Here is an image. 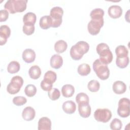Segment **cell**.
Here are the masks:
<instances>
[{
    "label": "cell",
    "mask_w": 130,
    "mask_h": 130,
    "mask_svg": "<svg viewBox=\"0 0 130 130\" xmlns=\"http://www.w3.org/2000/svg\"><path fill=\"white\" fill-rule=\"evenodd\" d=\"M27 0H9L4 5V8L10 13L22 12L26 10Z\"/></svg>",
    "instance_id": "1"
},
{
    "label": "cell",
    "mask_w": 130,
    "mask_h": 130,
    "mask_svg": "<svg viewBox=\"0 0 130 130\" xmlns=\"http://www.w3.org/2000/svg\"><path fill=\"white\" fill-rule=\"evenodd\" d=\"M98 54L100 55V60L104 64H108L113 59V54L108 45L105 43L99 44L96 48Z\"/></svg>",
    "instance_id": "2"
},
{
    "label": "cell",
    "mask_w": 130,
    "mask_h": 130,
    "mask_svg": "<svg viewBox=\"0 0 130 130\" xmlns=\"http://www.w3.org/2000/svg\"><path fill=\"white\" fill-rule=\"evenodd\" d=\"M93 69L96 76L101 80L107 79L110 75V71L107 64L101 61L100 59H96L93 63Z\"/></svg>",
    "instance_id": "3"
},
{
    "label": "cell",
    "mask_w": 130,
    "mask_h": 130,
    "mask_svg": "<svg viewBox=\"0 0 130 130\" xmlns=\"http://www.w3.org/2000/svg\"><path fill=\"white\" fill-rule=\"evenodd\" d=\"M63 14V10L60 7H54L50 10V16L52 19L51 27H57L61 25Z\"/></svg>",
    "instance_id": "4"
},
{
    "label": "cell",
    "mask_w": 130,
    "mask_h": 130,
    "mask_svg": "<svg viewBox=\"0 0 130 130\" xmlns=\"http://www.w3.org/2000/svg\"><path fill=\"white\" fill-rule=\"evenodd\" d=\"M23 84V79L19 76H15L12 77L11 82L7 87L8 92L11 94H15L18 93Z\"/></svg>",
    "instance_id": "5"
},
{
    "label": "cell",
    "mask_w": 130,
    "mask_h": 130,
    "mask_svg": "<svg viewBox=\"0 0 130 130\" xmlns=\"http://www.w3.org/2000/svg\"><path fill=\"white\" fill-rule=\"evenodd\" d=\"M129 100L125 98H122L119 100L117 112L118 115L120 117L125 118L129 115Z\"/></svg>",
    "instance_id": "6"
},
{
    "label": "cell",
    "mask_w": 130,
    "mask_h": 130,
    "mask_svg": "<svg viewBox=\"0 0 130 130\" xmlns=\"http://www.w3.org/2000/svg\"><path fill=\"white\" fill-rule=\"evenodd\" d=\"M111 117V111L107 108L98 109L94 113V119L99 122L106 123L110 120Z\"/></svg>",
    "instance_id": "7"
},
{
    "label": "cell",
    "mask_w": 130,
    "mask_h": 130,
    "mask_svg": "<svg viewBox=\"0 0 130 130\" xmlns=\"http://www.w3.org/2000/svg\"><path fill=\"white\" fill-rule=\"evenodd\" d=\"M104 25V19L101 20L91 19L88 23L87 29L90 34L96 35L98 34L101 28Z\"/></svg>",
    "instance_id": "8"
},
{
    "label": "cell",
    "mask_w": 130,
    "mask_h": 130,
    "mask_svg": "<svg viewBox=\"0 0 130 130\" xmlns=\"http://www.w3.org/2000/svg\"><path fill=\"white\" fill-rule=\"evenodd\" d=\"M11 35V29L6 25H1L0 27V44L1 46L6 44L7 39Z\"/></svg>",
    "instance_id": "9"
},
{
    "label": "cell",
    "mask_w": 130,
    "mask_h": 130,
    "mask_svg": "<svg viewBox=\"0 0 130 130\" xmlns=\"http://www.w3.org/2000/svg\"><path fill=\"white\" fill-rule=\"evenodd\" d=\"M78 111L80 115L83 118H88L91 114V107L89 103L78 104Z\"/></svg>",
    "instance_id": "10"
},
{
    "label": "cell",
    "mask_w": 130,
    "mask_h": 130,
    "mask_svg": "<svg viewBox=\"0 0 130 130\" xmlns=\"http://www.w3.org/2000/svg\"><path fill=\"white\" fill-rule=\"evenodd\" d=\"M108 13L111 18L114 19L118 18L121 16L122 14V9L119 6L112 5L109 8Z\"/></svg>",
    "instance_id": "11"
},
{
    "label": "cell",
    "mask_w": 130,
    "mask_h": 130,
    "mask_svg": "<svg viewBox=\"0 0 130 130\" xmlns=\"http://www.w3.org/2000/svg\"><path fill=\"white\" fill-rule=\"evenodd\" d=\"M23 60L27 63H31L34 61L36 58V53L31 49H25L22 54Z\"/></svg>",
    "instance_id": "12"
},
{
    "label": "cell",
    "mask_w": 130,
    "mask_h": 130,
    "mask_svg": "<svg viewBox=\"0 0 130 130\" xmlns=\"http://www.w3.org/2000/svg\"><path fill=\"white\" fill-rule=\"evenodd\" d=\"M35 115V110L31 107H26L23 109L22 112V118L24 120L26 121L32 120L34 119Z\"/></svg>",
    "instance_id": "13"
},
{
    "label": "cell",
    "mask_w": 130,
    "mask_h": 130,
    "mask_svg": "<svg viewBox=\"0 0 130 130\" xmlns=\"http://www.w3.org/2000/svg\"><path fill=\"white\" fill-rule=\"evenodd\" d=\"M51 129V121L47 117H42L38 121L39 130H50Z\"/></svg>",
    "instance_id": "14"
},
{
    "label": "cell",
    "mask_w": 130,
    "mask_h": 130,
    "mask_svg": "<svg viewBox=\"0 0 130 130\" xmlns=\"http://www.w3.org/2000/svg\"><path fill=\"white\" fill-rule=\"evenodd\" d=\"M112 89L116 94H121L126 91V86L123 82L121 81H116L114 82Z\"/></svg>",
    "instance_id": "15"
},
{
    "label": "cell",
    "mask_w": 130,
    "mask_h": 130,
    "mask_svg": "<svg viewBox=\"0 0 130 130\" xmlns=\"http://www.w3.org/2000/svg\"><path fill=\"white\" fill-rule=\"evenodd\" d=\"M62 108L65 113L68 114H71L75 112L76 105L73 101H67L63 103Z\"/></svg>",
    "instance_id": "16"
},
{
    "label": "cell",
    "mask_w": 130,
    "mask_h": 130,
    "mask_svg": "<svg viewBox=\"0 0 130 130\" xmlns=\"http://www.w3.org/2000/svg\"><path fill=\"white\" fill-rule=\"evenodd\" d=\"M63 64V59L59 54H54L50 58V66L52 68L58 69L60 68Z\"/></svg>",
    "instance_id": "17"
},
{
    "label": "cell",
    "mask_w": 130,
    "mask_h": 130,
    "mask_svg": "<svg viewBox=\"0 0 130 130\" xmlns=\"http://www.w3.org/2000/svg\"><path fill=\"white\" fill-rule=\"evenodd\" d=\"M74 46L78 52L82 55L86 53L89 49V44L85 41H79Z\"/></svg>",
    "instance_id": "18"
},
{
    "label": "cell",
    "mask_w": 130,
    "mask_h": 130,
    "mask_svg": "<svg viewBox=\"0 0 130 130\" xmlns=\"http://www.w3.org/2000/svg\"><path fill=\"white\" fill-rule=\"evenodd\" d=\"M39 25L41 28L47 29L52 26V19L50 15L42 16L39 21Z\"/></svg>",
    "instance_id": "19"
},
{
    "label": "cell",
    "mask_w": 130,
    "mask_h": 130,
    "mask_svg": "<svg viewBox=\"0 0 130 130\" xmlns=\"http://www.w3.org/2000/svg\"><path fill=\"white\" fill-rule=\"evenodd\" d=\"M74 92V87L71 84H66L61 88L62 94L65 98H70L72 96Z\"/></svg>",
    "instance_id": "20"
},
{
    "label": "cell",
    "mask_w": 130,
    "mask_h": 130,
    "mask_svg": "<svg viewBox=\"0 0 130 130\" xmlns=\"http://www.w3.org/2000/svg\"><path fill=\"white\" fill-rule=\"evenodd\" d=\"M28 74L31 79L36 80L39 78L40 77L41 75V70L39 66L34 65L31 66L29 69Z\"/></svg>",
    "instance_id": "21"
},
{
    "label": "cell",
    "mask_w": 130,
    "mask_h": 130,
    "mask_svg": "<svg viewBox=\"0 0 130 130\" xmlns=\"http://www.w3.org/2000/svg\"><path fill=\"white\" fill-rule=\"evenodd\" d=\"M68 47L66 42L62 40H60L55 42L54 44V49L57 53H61L64 52Z\"/></svg>",
    "instance_id": "22"
},
{
    "label": "cell",
    "mask_w": 130,
    "mask_h": 130,
    "mask_svg": "<svg viewBox=\"0 0 130 130\" xmlns=\"http://www.w3.org/2000/svg\"><path fill=\"white\" fill-rule=\"evenodd\" d=\"M36 20L37 16L36 14L30 12L26 13L23 17V22L24 24H35L36 22Z\"/></svg>",
    "instance_id": "23"
},
{
    "label": "cell",
    "mask_w": 130,
    "mask_h": 130,
    "mask_svg": "<svg viewBox=\"0 0 130 130\" xmlns=\"http://www.w3.org/2000/svg\"><path fill=\"white\" fill-rule=\"evenodd\" d=\"M104 11L100 8H96L92 10L90 14L91 19L101 20L103 19Z\"/></svg>",
    "instance_id": "24"
},
{
    "label": "cell",
    "mask_w": 130,
    "mask_h": 130,
    "mask_svg": "<svg viewBox=\"0 0 130 130\" xmlns=\"http://www.w3.org/2000/svg\"><path fill=\"white\" fill-rule=\"evenodd\" d=\"M77 71L78 74L81 76H87L91 71L90 67L87 63H82L78 66Z\"/></svg>",
    "instance_id": "25"
},
{
    "label": "cell",
    "mask_w": 130,
    "mask_h": 130,
    "mask_svg": "<svg viewBox=\"0 0 130 130\" xmlns=\"http://www.w3.org/2000/svg\"><path fill=\"white\" fill-rule=\"evenodd\" d=\"M129 63V57L128 56L123 57H117L116 64L118 67L121 69L126 68Z\"/></svg>",
    "instance_id": "26"
},
{
    "label": "cell",
    "mask_w": 130,
    "mask_h": 130,
    "mask_svg": "<svg viewBox=\"0 0 130 130\" xmlns=\"http://www.w3.org/2000/svg\"><path fill=\"white\" fill-rule=\"evenodd\" d=\"M20 68V64L16 61H11L7 67V71L10 74H15L18 72Z\"/></svg>",
    "instance_id": "27"
},
{
    "label": "cell",
    "mask_w": 130,
    "mask_h": 130,
    "mask_svg": "<svg viewBox=\"0 0 130 130\" xmlns=\"http://www.w3.org/2000/svg\"><path fill=\"white\" fill-rule=\"evenodd\" d=\"M115 53L117 57H123L128 56V51L124 45H119L115 49Z\"/></svg>",
    "instance_id": "28"
},
{
    "label": "cell",
    "mask_w": 130,
    "mask_h": 130,
    "mask_svg": "<svg viewBox=\"0 0 130 130\" xmlns=\"http://www.w3.org/2000/svg\"><path fill=\"white\" fill-rule=\"evenodd\" d=\"M76 101L79 104L82 103H89V97L84 92H80L77 94L76 96Z\"/></svg>",
    "instance_id": "29"
},
{
    "label": "cell",
    "mask_w": 130,
    "mask_h": 130,
    "mask_svg": "<svg viewBox=\"0 0 130 130\" xmlns=\"http://www.w3.org/2000/svg\"><path fill=\"white\" fill-rule=\"evenodd\" d=\"M24 92L27 96L32 97L36 94L37 92V88L33 84H28L25 87Z\"/></svg>",
    "instance_id": "30"
},
{
    "label": "cell",
    "mask_w": 130,
    "mask_h": 130,
    "mask_svg": "<svg viewBox=\"0 0 130 130\" xmlns=\"http://www.w3.org/2000/svg\"><path fill=\"white\" fill-rule=\"evenodd\" d=\"M87 87L89 90L90 91L96 92L100 89V84L97 80H91L88 82L87 84Z\"/></svg>",
    "instance_id": "31"
},
{
    "label": "cell",
    "mask_w": 130,
    "mask_h": 130,
    "mask_svg": "<svg viewBox=\"0 0 130 130\" xmlns=\"http://www.w3.org/2000/svg\"><path fill=\"white\" fill-rule=\"evenodd\" d=\"M48 95L51 100L55 101L59 98L60 96V93L57 88H53L50 90L48 91Z\"/></svg>",
    "instance_id": "32"
},
{
    "label": "cell",
    "mask_w": 130,
    "mask_h": 130,
    "mask_svg": "<svg viewBox=\"0 0 130 130\" xmlns=\"http://www.w3.org/2000/svg\"><path fill=\"white\" fill-rule=\"evenodd\" d=\"M57 75L55 72L52 71H48L46 72L44 76V79L52 83H54L56 80Z\"/></svg>",
    "instance_id": "33"
},
{
    "label": "cell",
    "mask_w": 130,
    "mask_h": 130,
    "mask_svg": "<svg viewBox=\"0 0 130 130\" xmlns=\"http://www.w3.org/2000/svg\"><path fill=\"white\" fill-rule=\"evenodd\" d=\"M110 128L112 130H120L122 126L121 121L117 118H114L110 123Z\"/></svg>",
    "instance_id": "34"
},
{
    "label": "cell",
    "mask_w": 130,
    "mask_h": 130,
    "mask_svg": "<svg viewBox=\"0 0 130 130\" xmlns=\"http://www.w3.org/2000/svg\"><path fill=\"white\" fill-rule=\"evenodd\" d=\"M23 32L26 35H31L35 31L34 24H24L22 28Z\"/></svg>",
    "instance_id": "35"
},
{
    "label": "cell",
    "mask_w": 130,
    "mask_h": 130,
    "mask_svg": "<svg viewBox=\"0 0 130 130\" xmlns=\"http://www.w3.org/2000/svg\"><path fill=\"white\" fill-rule=\"evenodd\" d=\"M27 102V99L22 96H15L13 99V103L16 106H20L25 104Z\"/></svg>",
    "instance_id": "36"
},
{
    "label": "cell",
    "mask_w": 130,
    "mask_h": 130,
    "mask_svg": "<svg viewBox=\"0 0 130 130\" xmlns=\"http://www.w3.org/2000/svg\"><path fill=\"white\" fill-rule=\"evenodd\" d=\"M70 53V55H71V57H72V58L75 60H79L81 58H82V57H83V55H81L80 54H79L78 52V51L76 49L74 45L72 46V47L71 48Z\"/></svg>",
    "instance_id": "37"
},
{
    "label": "cell",
    "mask_w": 130,
    "mask_h": 130,
    "mask_svg": "<svg viewBox=\"0 0 130 130\" xmlns=\"http://www.w3.org/2000/svg\"><path fill=\"white\" fill-rule=\"evenodd\" d=\"M52 83L43 79L41 82V87L43 90L48 91L52 88Z\"/></svg>",
    "instance_id": "38"
},
{
    "label": "cell",
    "mask_w": 130,
    "mask_h": 130,
    "mask_svg": "<svg viewBox=\"0 0 130 130\" xmlns=\"http://www.w3.org/2000/svg\"><path fill=\"white\" fill-rule=\"evenodd\" d=\"M0 21H6L9 17V12L6 10H1L0 11Z\"/></svg>",
    "instance_id": "39"
}]
</instances>
